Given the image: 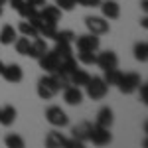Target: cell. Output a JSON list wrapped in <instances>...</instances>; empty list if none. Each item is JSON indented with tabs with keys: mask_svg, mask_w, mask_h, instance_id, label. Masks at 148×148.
Instances as JSON below:
<instances>
[{
	"mask_svg": "<svg viewBox=\"0 0 148 148\" xmlns=\"http://www.w3.org/2000/svg\"><path fill=\"white\" fill-rule=\"evenodd\" d=\"M77 59H79L83 65H95V61H97V51H79V53H77Z\"/></svg>",
	"mask_w": 148,
	"mask_h": 148,
	"instance_id": "obj_28",
	"label": "cell"
},
{
	"mask_svg": "<svg viewBox=\"0 0 148 148\" xmlns=\"http://www.w3.org/2000/svg\"><path fill=\"white\" fill-rule=\"evenodd\" d=\"M53 40H56V42H69V44H71V42L75 40V34H73L71 30H61V32L57 30V34H56Z\"/></svg>",
	"mask_w": 148,
	"mask_h": 148,
	"instance_id": "obj_31",
	"label": "cell"
},
{
	"mask_svg": "<svg viewBox=\"0 0 148 148\" xmlns=\"http://www.w3.org/2000/svg\"><path fill=\"white\" fill-rule=\"evenodd\" d=\"M123 77V71H119V67H113V69H105V83L111 87V85H119V81Z\"/></svg>",
	"mask_w": 148,
	"mask_h": 148,
	"instance_id": "obj_23",
	"label": "cell"
},
{
	"mask_svg": "<svg viewBox=\"0 0 148 148\" xmlns=\"http://www.w3.org/2000/svg\"><path fill=\"white\" fill-rule=\"evenodd\" d=\"M73 42L77 46V51H99V47H101V40H99V36H95V34L75 36Z\"/></svg>",
	"mask_w": 148,
	"mask_h": 148,
	"instance_id": "obj_6",
	"label": "cell"
},
{
	"mask_svg": "<svg viewBox=\"0 0 148 148\" xmlns=\"http://www.w3.org/2000/svg\"><path fill=\"white\" fill-rule=\"evenodd\" d=\"M6 2H8V0H0V6H2V4H6Z\"/></svg>",
	"mask_w": 148,
	"mask_h": 148,
	"instance_id": "obj_38",
	"label": "cell"
},
{
	"mask_svg": "<svg viewBox=\"0 0 148 148\" xmlns=\"http://www.w3.org/2000/svg\"><path fill=\"white\" fill-rule=\"evenodd\" d=\"M99 8L103 12V18H107V20H116L121 16V6L116 0H105V2L101 0Z\"/></svg>",
	"mask_w": 148,
	"mask_h": 148,
	"instance_id": "obj_12",
	"label": "cell"
},
{
	"mask_svg": "<svg viewBox=\"0 0 148 148\" xmlns=\"http://www.w3.org/2000/svg\"><path fill=\"white\" fill-rule=\"evenodd\" d=\"M89 79H91V75H89L85 69H79V67L69 75V83H71V85H75V87H85Z\"/></svg>",
	"mask_w": 148,
	"mask_h": 148,
	"instance_id": "obj_19",
	"label": "cell"
},
{
	"mask_svg": "<svg viewBox=\"0 0 148 148\" xmlns=\"http://www.w3.org/2000/svg\"><path fill=\"white\" fill-rule=\"evenodd\" d=\"M140 26H142V28H148V18H146V16L140 20Z\"/></svg>",
	"mask_w": 148,
	"mask_h": 148,
	"instance_id": "obj_36",
	"label": "cell"
},
{
	"mask_svg": "<svg viewBox=\"0 0 148 148\" xmlns=\"http://www.w3.org/2000/svg\"><path fill=\"white\" fill-rule=\"evenodd\" d=\"M59 91H61V89H59V85H57V81L53 79L51 73H46L44 77H40V81H38V97H40V99L49 101V99H53Z\"/></svg>",
	"mask_w": 148,
	"mask_h": 148,
	"instance_id": "obj_1",
	"label": "cell"
},
{
	"mask_svg": "<svg viewBox=\"0 0 148 148\" xmlns=\"http://www.w3.org/2000/svg\"><path fill=\"white\" fill-rule=\"evenodd\" d=\"M40 14H42V18H44L46 22H51V24H57L59 18H61V10H59L57 6H44Z\"/></svg>",
	"mask_w": 148,
	"mask_h": 148,
	"instance_id": "obj_20",
	"label": "cell"
},
{
	"mask_svg": "<svg viewBox=\"0 0 148 148\" xmlns=\"http://www.w3.org/2000/svg\"><path fill=\"white\" fill-rule=\"evenodd\" d=\"M30 44H32V40L26 38V36L14 40V47H16V51H18L20 56H28V51H30Z\"/></svg>",
	"mask_w": 148,
	"mask_h": 148,
	"instance_id": "obj_25",
	"label": "cell"
},
{
	"mask_svg": "<svg viewBox=\"0 0 148 148\" xmlns=\"http://www.w3.org/2000/svg\"><path fill=\"white\" fill-rule=\"evenodd\" d=\"M132 51H134V59L140 61V63H144L148 59V44L146 42H136Z\"/></svg>",
	"mask_w": 148,
	"mask_h": 148,
	"instance_id": "obj_24",
	"label": "cell"
},
{
	"mask_svg": "<svg viewBox=\"0 0 148 148\" xmlns=\"http://www.w3.org/2000/svg\"><path fill=\"white\" fill-rule=\"evenodd\" d=\"M56 51L61 59H67V57H73V47L69 42H56Z\"/></svg>",
	"mask_w": 148,
	"mask_h": 148,
	"instance_id": "obj_26",
	"label": "cell"
},
{
	"mask_svg": "<svg viewBox=\"0 0 148 148\" xmlns=\"http://www.w3.org/2000/svg\"><path fill=\"white\" fill-rule=\"evenodd\" d=\"M140 85V75L134 73V71H130V73H123V77L119 81V91L123 93V95H130V93L136 91V87Z\"/></svg>",
	"mask_w": 148,
	"mask_h": 148,
	"instance_id": "obj_7",
	"label": "cell"
},
{
	"mask_svg": "<svg viewBox=\"0 0 148 148\" xmlns=\"http://www.w3.org/2000/svg\"><path fill=\"white\" fill-rule=\"evenodd\" d=\"M47 51V44L46 40H42L40 36L32 40V44H30V51H28V57H34V59H40V57L44 56Z\"/></svg>",
	"mask_w": 148,
	"mask_h": 148,
	"instance_id": "obj_15",
	"label": "cell"
},
{
	"mask_svg": "<svg viewBox=\"0 0 148 148\" xmlns=\"http://www.w3.org/2000/svg\"><path fill=\"white\" fill-rule=\"evenodd\" d=\"M77 69V61H75V57H67V59H61L59 61V65H57V73H61V75H71L73 71Z\"/></svg>",
	"mask_w": 148,
	"mask_h": 148,
	"instance_id": "obj_22",
	"label": "cell"
},
{
	"mask_svg": "<svg viewBox=\"0 0 148 148\" xmlns=\"http://www.w3.org/2000/svg\"><path fill=\"white\" fill-rule=\"evenodd\" d=\"M111 140H113L111 128H105V126H99V125H91L89 142H93L95 146H107V144H111Z\"/></svg>",
	"mask_w": 148,
	"mask_h": 148,
	"instance_id": "obj_4",
	"label": "cell"
},
{
	"mask_svg": "<svg viewBox=\"0 0 148 148\" xmlns=\"http://www.w3.org/2000/svg\"><path fill=\"white\" fill-rule=\"evenodd\" d=\"M30 6H34V8H40V6H44L46 4V0H26Z\"/></svg>",
	"mask_w": 148,
	"mask_h": 148,
	"instance_id": "obj_34",
	"label": "cell"
},
{
	"mask_svg": "<svg viewBox=\"0 0 148 148\" xmlns=\"http://www.w3.org/2000/svg\"><path fill=\"white\" fill-rule=\"evenodd\" d=\"M65 144H67V138L63 136L61 132H57V130H49L46 136V146L47 148H65Z\"/></svg>",
	"mask_w": 148,
	"mask_h": 148,
	"instance_id": "obj_17",
	"label": "cell"
},
{
	"mask_svg": "<svg viewBox=\"0 0 148 148\" xmlns=\"http://www.w3.org/2000/svg\"><path fill=\"white\" fill-rule=\"evenodd\" d=\"M53 2H56V6L61 12H71L77 6V0H53Z\"/></svg>",
	"mask_w": 148,
	"mask_h": 148,
	"instance_id": "obj_30",
	"label": "cell"
},
{
	"mask_svg": "<svg viewBox=\"0 0 148 148\" xmlns=\"http://www.w3.org/2000/svg\"><path fill=\"white\" fill-rule=\"evenodd\" d=\"M4 144L8 148H24V138L18 134H8L4 138Z\"/></svg>",
	"mask_w": 148,
	"mask_h": 148,
	"instance_id": "obj_29",
	"label": "cell"
},
{
	"mask_svg": "<svg viewBox=\"0 0 148 148\" xmlns=\"http://www.w3.org/2000/svg\"><path fill=\"white\" fill-rule=\"evenodd\" d=\"M85 26L89 30V34L95 36H103L111 32V26H109V20L103 18V16H87L85 18Z\"/></svg>",
	"mask_w": 148,
	"mask_h": 148,
	"instance_id": "obj_5",
	"label": "cell"
},
{
	"mask_svg": "<svg viewBox=\"0 0 148 148\" xmlns=\"http://www.w3.org/2000/svg\"><path fill=\"white\" fill-rule=\"evenodd\" d=\"M89 130H91V123H79L71 128V138L85 144V142H89Z\"/></svg>",
	"mask_w": 148,
	"mask_h": 148,
	"instance_id": "obj_14",
	"label": "cell"
},
{
	"mask_svg": "<svg viewBox=\"0 0 148 148\" xmlns=\"http://www.w3.org/2000/svg\"><path fill=\"white\" fill-rule=\"evenodd\" d=\"M95 65H99L103 71H105V69L119 67V57H116V53H114V51L107 49V51L97 53V61H95Z\"/></svg>",
	"mask_w": 148,
	"mask_h": 148,
	"instance_id": "obj_9",
	"label": "cell"
},
{
	"mask_svg": "<svg viewBox=\"0 0 148 148\" xmlns=\"http://www.w3.org/2000/svg\"><path fill=\"white\" fill-rule=\"evenodd\" d=\"M63 101L71 105V107H77L83 103V91H81V87H75V85H67L65 89H63Z\"/></svg>",
	"mask_w": 148,
	"mask_h": 148,
	"instance_id": "obj_11",
	"label": "cell"
},
{
	"mask_svg": "<svg viewBox=\"0 0 148 148\" xmlns=\"http://www.w3.org/2000/svg\"><path fill=\"white\" fill-rule=\"evenodd\" d=\"M46 121L51 126H56V128H63V126L69 125L67 113H65L61 107H57V105H51V107L46 109Z\"/></svg>",
	"mask_w": 148,
	"mask_h": 148,
	"instance_id": "obj_3",
	"label": "cell"
},
{
	"mask_svg": "<svg viewBox=\"0 0 148 148\" xmlns=\"http://www.w3.org/2000/svg\"><path fill=\"white\" fill-rule=\"evenodd\" d=\"M140 8H142L144 12L148 10V0H142V2H140Z\"/></svg>",
	"mask_w": 148,
	"mask_h": 148,
	"instance_id": "obj_35",
	"label": "cell"
},
{
	"mask_svg": "<svg viewBox=\"0 0 148 148\" xmlns=\"http://www.w3.org/2000/svg\"><path fill=\"white\" fill-rule=\"evenodd\" d=\"M136 89L140 91V103H142V105H146V103H148V85L140 81V85H138Z\"/></svg>",
	"mask_w": 148,
	"mask_h": 148,
	"instance_id": "obj_32",
	"label": "cell"
},
{
	"mask_svg": "<svg viewBox=\"0 0 148 148\" xmlns=\"http://www.w3.org/2000/svg\"><path fill=\"white\" fill-rule=\"evenodd\" d=\"M79 6H85V8H97L101 4V0H77Z\"/></svg>",
	"mask_w": 148,
	"mask_h": 148,
	"instance_id": "obj_33",
	"label": "cell"
},
{
	"mask_svg": "<svg viewBox=\"0 0 148 148\" xmlns=\"http://www.w3.org/2000/svg\"><path fill=\"white\" fill-rule=\"evenodd\" d=\"M2 69H4V63H2V61H0V73H2Z\"/></svg>",
	"mask_w": 148,
	"mask_h": 148,
	"instance_id": "obj_37",
	"label": "cell"
},
{
	"mask_svg": "<svg viewBox=\"0 0 148 148\" xmlns=\"http://www.w3.org/2000/svg\"><path fill=\"white\" fill-rule=\"evenodd\" d=\"M18 32H20L22 36H26V38H30V40H34V38H38V36H40V34H38V30H36V28L28 22V20H26V22H20Z\"/></svg>",
	"mask_w": 148,
	"mask_h": 148,
	"instance_id": "obj_27",
	"label": "cell"
},
{
	"mask_svg": "<svg viewBox=\"0 0 148 148\" xmlns=\"http://www.w3.org/2000/svg\"><path fill=\"white\" fill-rule=\"evenodd\" d=\"M18 116V111L12 107V105H6V107H0V125L2 126H12L14 121Z\"/></svg>",
	"mask_w": 148,
	"mask_h": 148,
	"instance_id": "obj_16",
	"label": "cell"
},
{
	"mask_svg": "<svg viewBox=\"0 0 148 148\" xmlns=\"http://www.w3.org/2000/svg\"><path fill=\"white\" fill-rule=\"evenodd\" d=\"M0 16H2V6H0Z\"/></svg>",
	"mask_w": 148,
	"mask_h": 148,
	"instance_id": "obj_39",
	"label": "cell"
},
{
	"mask_svg": "<svg viewBox=\"0 0 148 148\" xmlns=\"http://www.w3.org/2000/svg\"><path fill=\"white\" fill-rule=\"evenodd\" d=\"M38 61H40V67L44 69L46 73H53V71L57 69V65H59V61H61V57L57 56L56 49H47Z\"/></svg>",
	"mask_w": 148,
	"mask_h": 148,
	"instance_id": "obj_8",
	"label": "cell"
},
{
	"mask_svg": "<svg viewBox=\"0 0 148 148\" xmlns=\"http://www.w3.org/2000/svg\"><path fill=\"white\" fill-rule=\"evenodd\" d=\"M114 123V113L111 107H101L99 113H97V119H95V125L105 126V128H111Z\"/></svg>",
	"mask_w": 148,
	"mask_h": 148,
	"instance_id": "obj_13",
	"label": "cell"
},
{
	"mask_svg": "<svg viewBox=\"0 0 148 148\" xmlns=\"http://www.w3.org/2000/svg\"><path fill=\"white\" fill-rule=\"evenodd\" d=\"M38 34L44 36V38H49V40H53L57 34V24H51V22H46L44 18H42V22L38 26Z\"/></svg>",
	"mask_w": 148,
	"mask_h": 148,
	"instance_id": "obj_21",
	"label": "cell"
},
{
	"mask_svg": "<svg viewBox=\"0 0 148 148\" xmlns=\"http://www.w3.org/2000/svg\"><path fill=\"white\" fill-rule=\"evenodd\" d=\"M16 38H18V30L14 26H10V24L2 26V30H0V44L2 46H12Z\"/></svg>",
	"mask_w": 148,
	"mask_h": 148,
	"instance_id": "obj_18",
	"label": "cell"
},
{
	"mask_svg": "<svg viewBox=\"0 0 148 148\" xmlns=\"http://www.w3.org/2000/svg\"><path fill=\"white\" fill-rule=\"evenodd\" d=\"M2 77H4V81H8V83H20V81L24 79V71L22 67L18 65V63H10V65H4V69H2V73H0Z\"/></svg>",
	"mask_w": 148,
	"mask_h": 148,
	"instance_id": "obj_10",
	"label": "cell"
},
{
	"mask_svg": "<svg viewBox=\"0 0 148 148\" xmlns=\"http://www.w3.org/2000/svg\"><path fill=\"white\" fill-rule=\"evenodd\" d=\"M85 89H87V97H89V99H93V101H101V99L107 97V93H109V85L105 83L103 77L95 75V77H91V79L87 81Z\"/></svg>",
	"mask_w": 148,
	"mask_h": 148,
	"instance_id": "obj_2",
	"label": "cell"
}]
</instances>
